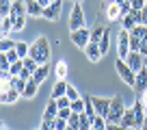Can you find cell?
Here are the masks:
<instances>
[{"mask_svg":"<svg viewBox=\"0 0 147 130\" xmlns=\"http://www.w3.org/2000/svg\"><path fill=\"white\" fill-rule=\"evenodd\" d=\"M28 56H32L39 65L48 63V61H50V41H48L46 37H37L35 43L30 46V54Z\"/></svg>","mask_w":147,"mask_h":130,"instance_id":"1","label":"cell"},{"mask_svg":"<svg viewBox=\"0 0 147 130\" xmlns=\"http://www.w3.org/2000/svg\"><path fill=\"white\" fill-rule=\"evenodd\" d=\"M123 113H125L123 98H121V95L110 98V111H108V117H106V119H108V124H121Z\"/></svg>","mask_w":147,"mask_h":130,"instance_id":"2","label":"cell"},{"mask_svg":"<svg viewBox=\"0 0 147 130\" xmlns=\"http://www.w3.org/2000/svg\"><path fill=\"white\" fill-rule=\"evenodd\" d=\"M115 67H117V74H119L121 78H123V83H128L132 89L136 87V72H134L132 67H130V65L125 63V59H119V56H117Z\"/></svg>","mask_w":147,"mask_h":130,"instance_id":"3","label":"cell"},{"mask_svg":"<svg viewBox=\"0 0 147 130\" xmlns=\"http://www.w3.org/2000/svg\"><path fill=\"white\" fill-rule=\"evenodd\" d=\"M145 119H147L145 115H138V113L130 106V108H125V113H123L121 126H125V128H138V130H141L143 124H145Z\"/></svg>","mask_w":147,"mask_h":130,"instance_id":"4","label":"cell"},{"mask_svg":"<svg viewBox=\"0 0 147 130\" xmlns=\"http://www.w3.org/2000/svg\"><path fill=\"white\" fill-rule=\"evenodd\" d=\"M84 26V13H82V5L80 2H74L71 15H69V30H78Z\"/></svg>","mask_w":147,"mask_h":130,"instance_id":"5","label":"cell"},{"mask_svg":"<svg viewBox=\"0 0 147 130\" xmlns=\"http://www.w3.org/2000/svg\"><path fill=\"white\" fill-rule=\"evenodd\" d=\"M71 41L76 43L80 50H84V48L91 43V30H89L87 26L78 28V30H71Z\"/></svg>","mask_w":147,"mask_h":130,"instance_id":"6","label":"cell"},{"mask_svg":"<svg viewBox=\"0 0 147 130\" xmlns=\"http://www.w3.org/2000/svg\"><path fill=\"white\" fill-rule=\"evenodd\" d=\"M117 50H119V59H128L130 50V30H121L117 37Z\"/></svg>","mask_w":147,"mask_h":130,"instance_id":"7","label":"cell"},{"mask_svg":"<svg viewBox=\"0 0 147 130\" xmlns=\"http://www.w3.org/2000/svg\"><path fill=\"white\" fill-rule=\"evenodd\" d=\"M61 7H63V0H54L50 7L43 9V18L50 20V22H56V20L61 18Z\"/></svg>","mask_w":147,"mask_h":130,"instance_id":"8","label":"cell"},{"mask_svg":"<svg viewBox=\"0 0 147 130\" xmlns=\"http://www.w3.org/2000/svg\"><path fill=\"white\" fill-rule=\"evenodd\" d=\"M125 63H128L134 72L145 70V56H143L141 52H130V54H128V59H125Z\"/></svg>","mask_w":147,"mask_h":130,"instance_id":"9","label":"cell"},{"mask_svg":"<svg viewBox=\"0 0 147 130\" xmlns=\"http://www.w3.org/2000/svg\"><path fill=\"white\" fill-rule=\"evenodd\" d=\"M91 100H93V106H95L97 115L108 117V111H110V100H106V98H97V95H91Z\"/></svg>","mask_w":147,"mask_h":130,"instance_id":"10","label":"cell"},{"mask_svg":"<svg viewBox=\"0 0 147 130\" xmlns=\"http://www.w3.org/2000/svg\"><path fill=\"white\" fill-rule=\"evenodd\" d=\"M56 115H59V104H56L54 98H50V102H48L46 111H43V121H54Z\"/></svg>","mask_w":147,"mask_h":130,"instance_id":"11","label":"cell"},{"mask_svg":"<svg viewBox=\"0 0 147 130\" xmlns=\"http://www.w3.org/2000/svg\"><path fill=\"white\" fill-rule=\"evenodd\" d=\"M84 54H87V59L91 61V63H97V61L104 56V54H102V50H100V46H97V43H93V41L84 48Z\"/></svg>","mask_w":147,"mask_h":130,"instance_id":"12","label":"cell"},{"mask_svg":"<svg viewBox=\"0 0 147 130\" xmlns=\"http://www.w3.org/2000/svg\"><path fill=\"white\" fill-rule=\"evenodd\" d=\"M134 91H136L138 95H143V93L147 91V70L136 72V87H134Z\"/></svg>","mask_w":147,"mask_h":130,"instance_id":"13","label":"cell"},{"mask_svg":"<svg viewBox=\"0 0 147 130\" xmlns=\"http://www.w3.org/2000/svg\"><path fill=\"white\" fill-rule=\"evenodd\" d=\"M18 15H28L26 0H15L13 5H11V15H9V18H18Z\"/></svg>","mask_w":147,"mask_h":130,"instance_id":"14","label":"cell"},{"mask_svg":"<svg viewBox=\"0 0 147 130\" xmlns=\"http://www.w3.org/2000/svg\"><path fill=\"white\" fill-rule=\"evenodd\" d=\"M48 76H50V65H46V63H43V65H39V67H37V72L32 74V80L41 85L43 80L48 78Z\"/></svg>","mask_w":147,"mask_h":130,"instance_id":"15","label":"cell"},{"mask_svg":"<svg viewBox=\"0 0 147 130\" xmlns=\"http://www.w3.org/2000/svg\"><path fill=\"white\" fill-rule=\"evenodd\" d=\"M26 11H28V15H32V18L43 15V7L39 5L37 0H26Z\"/></svg>","mask_w":147,"mask_h":130,"instance_id":"16","label":"cell"},{"mask_svg":"<svg viewBox=\"0 0 147 130\" xmlns=\"http://www.w3.org/2000/svg\"><path fill=\"white\" fill-rule=\"evenodd\" d=\"M20 95H22V93H20L18 89H13V87H11L7 93H0V100H2V104H11V102H15V100H18Z\"/></svg>","mask_w":147,"mask_h":130,"instance_id":"17","label":"cell"},{"mask_svg":"<svg viewBox=\"0 0 147 130\" xmlns=\"http://www.w3.org/2000/svg\"><path fill=\"white\" fill-rule=\"evenodd\" d=\"M65 93H67V83H65V80H59V83L52 87V98L59 100V98H63Z\"/></svg>","mask_w":147,"mask_h":130,"instance_id":"18","label":"cell"},{"mask_svg":"<svg viewBox=\"0 0 147 130\" xmlns=\"http://www.w3.org/2000/svg\"><path fill=\"white\" fill-rule=\"evenodd\" d=\"M11 30H13V20L11 18H0V32H2V39L9 37Z\"/></svg>","mask_w":147,"mask_h":130,"instance_id":"19","label":"cell"},{"mask_svg":"<svg viewBox=\"0 0 147 130\" xmlns=\"http://www.w3.org/2000/svg\"><path fill=\"white\" fill-rule=\"evenodd\" d=\"M37 89H39V83H35V80H28V85H26V89H24L22 98H26V100L35 98V95H37Z\"/></svg>","mask_w":147,"mask_h":130,"instance_id":"20","label":"cell"},{"mask_svg":"<svg viewBox=\"0 0 147 130\" xmlns=\"http://www.w3.org/2000/svg\"><path fill=\"white\" fill-rule=\"evenodd\" d=\"M84 113H87L91 119H95V117H97V111H95V106H93L91 95H84Z\"/></svg>","mask_w":147,"mask_h":130,"instance_id":"21","label":"cell"},{"mask_svg":"<svg viewBox=\"0 0 147 130\" xmlns=\"http://www.w3.org/2000/svg\"><path fill=\"white\" fill-rule=\"evenodd\" d=\"M54 74L59 80H65V76H67V61H59L54 67Z\"/></svg>","mask_w":147,"mask_h":130,"instance_id":"22","label":"cell"},{"mask_svg":"<svg viewBox=\"0 0 147 130\" xmlns=\"http://www.w3.org/2000/svg\"><path fill=\"white\" fill-rule=\"evenodd\" d=\"M106 15H108V20H119L121 18V11H119V5L117 2H113V5H108V11H106Z\"/></svg>","mask_w":147,"mask_h":130,"instance_id":"23","label":"cell"},{"mask_svg":"<svg viewBox=\"0 0 147 130\" xmlns=\"http://www.w3.org/2000/svg\"><path fill=\"white\" fill-rule=\"evenodd\" d=\"M15 50H18L20 59H26V56L30 54V46H28L26 41H18V43H15Z\"/></svg>","mask_w":147,"mask_h":130,"instance_id":"24","label":"cell"},{"mask_svg":"<svg viewBox=\"0 0 147 130\" xmlns=\"http://www.w3.org/2000/svg\"><path fill=\"white\" fill-rule=\"evenodd\" d=\"M121 22H123V28H125V30H132V28L136 26V24H141V22H138V20L134 18L132 13H128L125 18H121Z\"/></svg>","mask_w":147,"mask_h":130,"instance_id":"25","label":"cell"},{"mask_svg":"<svg viewBox=\"0 0 147 130\" xmlns=\"http://www.w3.org/2000/svg\"><path fill=\"white\" fill-rule=\"evenodd\" d=\"M26 85H28V80L20 78V76H13V78H11V87H13V89H18L20 93H24V89H26Z\"/></svg>","mask_w":147,"mask_h":130,"instance_id":"26","label":"cell"},{"mask_svg":"<svg viewBox=\"0 0 147 130\" xmlns=\"http://www.w3.org/2000/svg\"><path fill=\"white\" fill-rule=\"evenodd\" d=\"M108 43H110V32H108V28L104 30V35H102V39H100V50H102V54H106L108 52Z\"/></svg>","mask_w":147,"mask_h":130,"instance_id":"27","label":"cell"},{"mask_svg":"<svg viewBox=\"0 0 147 130\" xmlns=\"http://www.w3.org/2000/svg\"><path fill=\"white\" fill-rule=\"evenodd\" d=\"M104 30H106V26L97 24V26L91 30V41H93V43H100V39H102V35H104Z\"/></svg>","mask_w":147,"mask_h":130,"instance_id":"28","label":"cell"},{"mask_svg":"<svg viewBox=\"0 0 147 130\" xmlns=\"http://www.w3.org/2000/svg\"><path fill=\"white\" fill-rule=\"evenodd\" d=\"M130 35H134V37H138V39H145V37H147V26H143V24H136V26L130 30Z\"/></svg>","mask_w":147,"mask_h":130,"instance_id":"29","label":"cell"},{"mask_svg":"<svg viewBox=\"0 0 147 130\" xmlns=\"http://www.w3.org/2000/svg\"><path fill=\"white\" fill-rule=\"evenodd\" d=\"M11 0H0V18H9L11 15Z\"/></svg>","mask_w":147,"mask_h":130,"instance_id":"30","label":"cell"},{"mask_svg":"<svg viewBox=\"0 0 147 130\" xmlns=\"http://www.w3.org/2000/svg\"><path fill=\"white\" fill-rule=\"evenodd\" d=\"M22 70H24V59H20V61H15V63H11V67H9V72L13 76H20L22 74Z\"/></svg>","mask_w":147,"mask_h":130,"instance_id":"31","label":"cell"},{"mask_svg":"<svg viewBox=\"0 0 147 130\" xmlns=\"http://www.w3.org/2000/svg\"><path fill=\"white\" fill-rule=\"evenodd\" d=\"M106 126H108V119H106V117L97 115L95 119H93V128L95 130H106Z\"/></svg>","mask_w":147,"mask_h":130,"instance_id":"32","label":"cell"},{"mask_svg":"<svg viewBox=\"0 0 147 130\" xmlns=\"http://www.w3.org/2000/svg\"><path fill=\"white\" fill-rule=\"evenodd\" d=\"M24 67H26L28 72H32V74H35V72H37V67H39V63H37V61L32 59V56H26V59H24Z\"/></svg>","mask_w":147,"mask_h":130,"instance_id":"33","label":"cell"},{"mask_svg":"<svg viewBox=\"0 0 147 130\" xmlns=\"http://www.w3.org/2000/svg\"><path fill=\"white\" fill-rule=\"evenodd\" d=\"M13 20V30H22L26 26V15H18V18H11Z\"/></svg>","mask_w":147,"mask_h":130,"instance_id":"34","label":"cell"},{"mask_svg":"<svg viewBox=\"0 0 147 130\" xmlns=\"http://www.w3.org/2000/svg\"><path fill=\"white\" fill-rule=\"evenodd\" d=\"M13 48H15V41H11L9 37H5L0 41V52H9V50H13Z\"/></svg>","mask_w":147,"mask_h":130,"instance_id":"35","label":"cell"},{"mask_svg":"<svg viewBox=\"0 0 147 130\" xmlns=\"http://www.w3.org/2000/svg\"><path fill=\"white\" fill-rule=\"evenodd\" d=\"M67 124L71 126V128H76V130H78V128H80V113H74V111H71V115H69Z\"/></svg>","mask_w":147,"mask_h":130,"instance_id":"36","label":"cell"},{"mask_svg":"<svg viewBox=\"0 0 147 130\" xmlns=\"http://www.w3.org/2000/svg\"><path fill=\"white\" fill-rule=\"evenodd\" d=\"M71 111L74 113H84V100H71Z\"/></svg>","mask_w":147,"mask_h":130,"instance_id":"37","label":"cell"},{"mask_svg":"<svg viewBox=\"0 0 147 130\" xmlns=\"http://www.w3.org/2000/svg\"><path fill=\"white\" fill-rule=\"evenodd\" d=\"M130 50L132 52H141V39L134 37V35H130Z\"/></svg>","mask_w":147,"mask_h":130,"instance_id":"38","label":"cell"},{"mask_svg":"<svg viewBox=\"0 0 147 130\" xmlns=\"http://www.w3.org/2000/svg\"><path fill=\"white\" fill-rule=\"evenodd\" d=\"M65 95H67L69 100H80L78 89H76V87H71V85H67V93H65Z\"/></svg>","mask_w":147,"mask_h":130,"instance_id":"39","label":"cell"},{"mask_svg":"<svg viewBox=\"0 0 147 130\" xmlns=\"http://www.w3.org/2000/svg\"><path fill=\"white\" fill-rule=\"evenodd\" d=\"M67 128H69L67 119H61V117H56V119H54V130H67Z\"/></svg>","mask_w":147,"mask_h":130,"instance_id":"40","label":"cell"},{"mask_svg":"<svg viewBox=\"0 0 147 130\" xmlns=\"http://www.w3.org/2000/svg\"><path fill=\"white\" fill-rule=\"evenodd\" d=\"M119 11H121V18H125V15L132 11V2H128V0H125V2H121V5H119Z\"/></svg>","mask_w":147,"mask_h":130,"instance_id":"41","label":"cell"},{"mask_svg":"<svg viewBox=\"0 0 147 130\" xmlns=\"http://www.w3.org/2000/svg\"><path fill=\"white\" fill-rule=\"evenodd\" d=\"M56 104H59V108H69V106H71V100H69L67 95H63V98L56 100Z\"/></svg>","mask_w":147,"mask_h":130,"instance_id":"42","label":"cell"},{"mask_svg":"<svg viewBox=\"0 0 147 130\" xmlns=\"http://www.w3.org/2000/svg\"><path fill=\"white\" fill-rule=\"evenodd\" d=\"M2 54H7V59L11 61V63H15V61H20V54H18V50H9V52H2Z\"/></svg>","mask_w":147,"mask_h":130,"instance_id":"43","label":"cell"},{"mask_svg":"<svg viewBox=\"0 0 147 130\" xmlns=\"http://www.w3.org/2000/svg\"><path fill=\"white\" fill-rule=\"evenodd\" d=\"M69 115H71V106H69V108H59V115H56V117H61V119H69Z\"/></svg>","mask_w":147,"mask_h":130,"instance_id":"44","label":"cell"},{"mask_svg":"<svg viewBox=\"0 0 147 130\" xmlns=\"http://www.w3.org/2000/svg\"><path fill=\"white\" fill-rule=\"evenodd\" d=\"M130 2H132V9H136V11L145 9V0H130Z\"/></svg>","mask_w":147,"mask_h":130,"instance_id":"45","label":"cell"},{"mask_svg":"<svg viewBox=\"0 0 147 130\" xmlns=\"http://www.w3.org/2000/svg\"><path fill=\"white\" fill-rule=\"evenodd\" d=\"M106 130H128V128L121 126V124H108V126H106Z\"/></svg>","mask_w":147,"mask_h":130,"instance_id":"46","label":"cell"},{"mask_svg":"<svg viewBox=\"0 0 147 130\" xmlns=\"http://www.w3.org/2000/svg\"><path fill=\"white\" fill-rule=\"evenodd\" d=\"M39 130H54V121H43Z\"/></svg>","mask_w":147,"mask_h":130,"instance_id":"47","label":"cell"},{"mask_svg":"<svg viewBox=\"0 0 147 130\" xmlns=\"http://www.w3.org/2000/svg\"><path fill=\"white\" fill-rule=\"evenodd\" d=\"M141 24H143V26H147V7L141 11Z\"/></svg>","mask_w":147,"mask_h":130,"instance_id":"48","label":"cell"},{"mask_svg":"<svg viewBox=\"0 0 147 130\" xmlns=\"http://www.w3.org/2000/svg\"><path fill=\"white\" fill-rule=\"evenodd\" d=\"M37 2H39V5H41L43 9H46V7H50L52 2H54V0H37Z\"/></svg>","mask_w":147,"mask_h":130,"instance_id":"49","label":"cell"},{"mask_svg":"<svg viewBox=\"0 0 147 130\" xmlns=\"http://www.w3.org/2000/svg\"><path fill=\"white\" fill-rule=\"evenodd\" d=\"M141 100H143V104H145V108H147V91H145V93L141 95Z\"/></svg>","mask_w":147,"mask_h":130,"instance_id":"50","label":"cell"},{"mask_svg":"<svg viewBox=\"0 0 147 130\" xmlns=\"http://www.w3.org/2000/svg\"><path fill=\"white\" fill-rule=\"evenodd\" d=\"M141 130H147V119H145V124H143V128Z\"/></svg>","mask_w":147,"mask_h":130,"instance_id":"51","label":"cell"},{"mask_svg":"<svg viewBox=\"0 0 147 130\" xmlns=\"http://www.w3.org/2000/svg\"><path fill=\"white\" fill-rule=\"evenodd\" d=\"M74 2H82V0H74Z\"/></svg>","mask_w":147,"mask_h":130,"instance_id":"52","label":"cell"},{"mask_svg":"<svg viewBox=\"0 0 147 130\" xmlns=\"http://www.w3.org/2000/svg\"><path fill=\"white\" fill-rule=\"evenodd\" d=\"M145 7H147V0H145Z\"/></svg>","mask_w":147,"mask_h":130,"instance_id":"53","label":"cell"},{"mask_svg":"<svg viewBox=\"0 0 147 130\" xmlns=\"http://www.w3.org/2000/svg\"><path fill=\"white\" fill-rule=\"evenodd\" d=\"M145 117H147V111H145Z\"/></svg>","mask_w":147,"mask_h":130,"instance_id":"54","label":"cell"},{"mask_svg":"<svg viewBox=\"0 0 147 130\" xmlns=\"http://www.w3.org/2000/svg\"><path fill=\"white\" fill-rule=\"evenodd\" d=\"M11 2H15V0H11Z\"/></svg>","mask_w":147,"mask_h":130,"instance_id":"55","label":"cell"},{"mask_svg":"<svg viewBox=\"0 0 147 130\" xmlns=\"http://www.w3.org/2000/svg\"><path fill=\"white\" fill-rule=\"evenodd\" d=\"M91 130H95V128H91Z\"/></svg>","mask_w":147,"mask_h":130,"instance_id":"56","label":"cell"}]
</instances>
